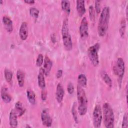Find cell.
I'll return each mask as SVG.
<instances>
[{
  "instance_id": "37",
  "label": "cell",
  "mask_w": 128,
  "mask_h": 128,
  "mask_svg": "<svg viewBox=\"0 0 128 128\" xmlns=\"http://www.w3.org/2000/svg\"><path fill=\"white\" fill-rule=\"evenodd\" d=\"M126 100L127 102V96H128V86L127 85L126 87Z\"/></svg>"
},
{
  "instance_id": "39",
  "label": "cell",
  "mask_w": 128,
  "mask_h": 128,
  "mask_svg": "<svg viewBox=\"0 0 128 128\" xmlns=\"http://www.w3.org/2000/svg\"><path fill=\"white\" fill-rule=\"evenodd\" d=\"M26 128H31V126H30L29 125L27 124V125H26Z\"/></svg>"
},
{
  "instance_id": "24",
  "label": "cell",
  "mask_w": 128,
  "mask_h": 128,
  "mask_svg": "<svg viewBox=\"0 0 128 128\" xmlns=\"http://www.w3.org/2000/svg\"><path fill=\"white\" fill-rule=\"evenodd\" d=\"M4 76L6 80L8 82H11L12 80V77H13V74L12 72V71L8 69V68H6L4 70Z\"/></svg>"
},
{
  "instance_id": "34",
  "label": "cell",
  "mask_w": 128,
  "mask_h": 128,
  "mask_svg": "<svg viewBox=\"0 0 128 128\" xmlns=\"http://www.w3.org/2000/svg\"><path fill=\"white\" fill-rule=\"evenodd\" d=\"M62 73H63V72H62V70H58L56 73V77L57 78H60L62 76Z\"/></svg>"
},
{
  "instance_id": "28",
  "label": "cell",
  "mask_w": 128,
  "mask_h": 128,
  "mask_svg": "<svg viewBox=\"0 0 128 128\" xmlns=\"http://www.w3.org/2000/svg\"><path fill=\"white\" fill-rule=\"evenodd\" d=\"M88 12H89V16H90V18L91 21L92 22H94L95 20V10L94 8V6L92 5H90L89 6V8H88Z\"/></svg>"
},
{
  "instance_id": "20",
  "label": "cell",
  "mask_w": 128,
  "mask_h": 128,
  "mask_svg": "<svg viewBox=\"0 0 128 128\" xmlns=\"http://www.w3.org/2000/svg\"><path fill=\"white\" fill-rule=\"evenodd\" d=\"M26 96L29 102L32 105L36 104V94L34 92L31 90H28L26 91Z\"/></svg>"
},
{
  "instance_id": "30",
  "label": "cell",
  "mask_w": 128,
  "mask_h": 128,
  "mask_svg": "<svg viewBox=\"0 0 128 128\" xmlns=\"http://www.w3.org/2000/svg\"><path fill=\"white\" fill-rule=\"evenodd\" d=\"M122 127V128H126L128 127V118L127 112H126L124 115Z\"/></svg>"
},
{
  "instance_id": "16",
  "label": "cell",
  "mask_w": 128,
  "mask_h": 128,
  "mask_svg": "<svg viewBox=\"0 0 128 128\" xmlns=\"http://www.w3.org/2000/svg\"><path fill=\"white\" fill-rule=\"evenodd\" d=\"M76 10L80 16H82L86 12L85 2L83 0H76Z\"/></svg>"
},
{
  "instance_id": "23",
  "label": "cell",
  "mask_w": 128,
  "mask_h": 128,
  "mask_svg": "<svg viewBox=\"0 0 128 128\" xmlns=\"http://www.w3.org/2000/svg\"><path fill=\"white\" fill-rule=\"evenodd\" d=\"M101 76L102 80L106 85L110 88H111L112 86V80L109 75L106 72H103L102 73Z\"/></svg>"
},
{
  "instance_id": "7",
  "label": "cell",
  "mask_w": 128,
  "mask_h": 128,
  "mask_svg": "<svg viewBox=\"0 0 128 128\" xmlns=\"http://www.w3.org/2000/svg\"><path fill=\"white\" fill-rule=\"evenodd\" d=\"M102 120V110L99 104H96L92 112V122L94 126L96 128H100Z\"/></svg>"
},
{
  "instance_id": "14",
  "label": "cell",
  "mask_w": 128,
  "mask_h": 128,
  "mask_svg": "<svg viewBox=\"0 0 128 128\" xmlns=\"http://www.w3.org/2000/svg\"><path fill=\"white\" fill-rule=\"evenodd\" d=\"M2 21L5 29L8 32H10L13 30V22L12 20L8 16H3Z\"/></svg>"
},
{
  "instance_id": "31",
  "label": "cell",
  "mask_w": 128,
  "mask_h": 128,
  "mask_svg": "<svg viewBox=\"0 0 128 128\" xmlns=\"http://www.w3.org/2000/svg\"><path fill=\"white\" fill-rule=\"evenodd\" d=\"M67 90L69 94H72L74 93V88L73 84L71 82H68L67 86Z\"/></svg>"
},
{
  "instance_id": "2",
  "label": "cell",
  "mask_w": 128,
  "mask_h": 128,
  "mask_svg": "<svg viewBox=\"0 0 128 128\" xmlns=\"http://www.w3.org/2000/svg\"><path fill=\"white\" fill-rule=\"evenodd\" d=\"M77 98L78 100V112L80 116H84L88 110V101L85 90L79 85L77 86Z\"/></svg>"
},
{
  "instance_id": "19",
  "label": "cell",
  "mask_w": 128,
  "mask_h": 128,
  "mask_svg": "<svg viewBox=\"0 0 128 128\" xmlns=\"http://www.w3.org/2000/svg\"><path fill=\"white\" fill-rule=\"evenodd\" d=\"M15 109L18 115V116H21L25 112L26 109L23 106L21 102L18 101L15 104Z\"/></svg>"
},
{
  "instance_id": "3",
  "label": "cell",
  "mask_w": 128,
  "mask_h": 128,
  "mask_svg": "<svg viewBox=\"0 0 128 128\" xmlns=\"http://www.w3.org/2000/svg\"><path fill=\"white\" fill-rule=\"evenodd\" d=\"M102 118L104 126L106 128H113L114 127V115L113 110L108 102L104 104L102 108Z\"/></svg>"
},
{
  "instance_id": "36",
  "label": "cell",
  "mask_w": 128,
  "mask_h": 128,
  "mask_svg": "<svg viewBox=\"0 0 128 128\" xmlns=\"http://www.w3.org/2000/svg\"><path fill=\"white\" fill-rule=\"evenodd\" d=\"M51 40L54 43L56 42V36H54V34H52L51 36Z\"/></svg>"
},
{
  "instance_id": "21",
  "label": "cell",
  "mask_w": 128,
  "mask_h": 128,
  "mask_svg": "<svg viewBox=\"0 0 128 128\" xmlns=\"http://www.w3.org/2000/svg\"><path fill=\"white\" fill-rule=\"evenodd\" d=\"M61 7L62 10L67 14H70V0H62L61 1Z\"/></svg>"
},
{
  "instance_id": "8",
  "label": "cell",
  "mask_w": 128,
  "mask_h": 128,
  "mask_svg": "<svg viewBox=\"0 0 128 128\" xmlns=\"http://www.w3.org/2000/svg\"><path fill=\"white\" fill-rule=\"evenodd\" d=\"M79 32L82 38H84L88 36V24L86 17H84L80 22L79 27Z\"/></svg>"
},
{
  "instance_id": "12",
  "label": "cell",
  "mask_w": 128,
  "mask_h": 128,
  "mask_svg": "<svg viewBox=\"0 0 128 128\" xmlns=\"http://www.w3.org/2000/svg\"><path fill=\"white\" fill-rule=\"evenodd\" d=\"M52 66V62L49 57L46 56L44 60L43 70L45 74V76H48L51 70Z\"/></svg>"
},
{
  "instance_id": "38",
  "label": "cell",
  "mask_w": 128,
  "mask_h": 128,
  "mask_svg": "<svg viewBox=\"0 0 128 128\" xmlns=\"http://www.w3.org/2000/svg\"><path fill=\"white\" fill-rule=\"evenodd\" d=\"M126 20H127V17H128V6L126 7Z\"/></svg>"
},
{
  "instance_id": "32",
  "label": "cell",
  "mask_w": 128,
  "mask_h": 128,
  "mask_svg": "<svg viewBox=\"0 0 128 128\" xmlns=\"http://www.w3.org/2000/svg\"><path fill=\"white\" fill-rule=\"evenodd\" d=\"M95 11L97 14H99L101 12V5L100 0L95 1Z\"/></svg>"
},
{
  "instance_id": "26",
  "label": "cell",
  "mask_w": 128,
  "mask_h": 128,
  "mask_svg": "<svg viewBox=\"0 0 128 128\" xmlns=\"http://www.w3.org/2000/svg\"><path fill=\"white\" fill-rule=\"evenodd\" d=\"M76 102H74L72 107V114L73 117V118L75 122L76 123H78V112L76 111Z\"/></svg>"
},
{
  "instance_id": "29",
  "label": "cell",
  "mask_w": 128,
  "mask_h": 128,
  "mask_svg": "<svg viewBox=\"0 0 128 128\" xmlns=\"http://www.w3.org/2000/svg\"><path fill=\"white\" fill-rule=\"evenodd\" d=\"M44 56L42 54H40L36 60V65L38 66H40L44 62Z\"/></svg>"
},
{
  "instance_id": "35",
  "label": "cell",
  "mask_w": 128,
  "mask_h": 128,
  "mask_svg": "<svg viewBox=\"0 0 128 128\" xmlns=\"http://www.w3.org/2000/svg\"><path fill=\"white\" fill-rule=\"evenodd\" d=\"M24 2L28 4H33L35 2L34 0H24Z\"/></svg>"
},
{
  "instance_id": "33",
  "label": "cell",
  "mask_w": 128,
  "mask_h": 128,
  "mask_svg": "<svg viewBox=\"0 0 128 128\" xmlns=\"http://www.w3.org/2000/svg\"><path fill=\"white\" fill-rule=\"evenodd\" d=\"M47 91L45 88L42 89L41 92V98L42 101H45L47 98Z\"/></svg>"
},
{
  "instance_id": "11",
  "label": "cell",
  "mask_w": 128,
  "mask_h": 128,
  "mask_svg": "<svg viewBox=\"0 0 128 128\" xmlns=\"http://www.w3.org/2000/svg\"><path fill=\"white\" fill-rule=\"evenodd\" d=\"M18 115L15 110H12L9 114V124L11 128H16L18 125Z\"/></svg>"
},
{
  "instance_id": "1",
  "label": "cell",
  "mask_w": 128,
  "mask_h": 128,
  "mask_svg": "<svg viewBox=\"0 0 128 128\" xmlns=\"http://www.w3.org/2000/svg\"><path fill=\"white\" fill-rule=\"evenodd\" d=\"M110 18V7L108 6H104L101 10L98 22V32L100 36H104L106 34L108 28Z\"/></svg>"
},
{
  "instance_id": "17",
  "label": "cell",
  "mask_w": 128,
  "mask_h": 128,
  "mask_svg": "<svg viewBox=\"0 0 128 128\" xmlns=\"http://www.w3.org/2000/svg\"><path fill=\"white\" fill-rule=\"evenodd\" d=\"M1 98L3 102L6 104L10 103L12 100V96L8 92V90L6 86H4L2 88Z\"/></svg>"
},
{
  "instance_id": "4",
  "label": "cell",
  "mask_w": 128,
  "mask_h": 128,
  "mask_svg": "<svg viewBox=\"0 0 128 128\" xmlns=\"http://www.w3.org/2000/svg\"><path fill=\"white\" fill-rule=\"evenodd\" d=\"M62 35L64 48L68 51L71 50L72 49L73 44L72 36L70 33L68 20L67 18H64L63 21L62 28Z\"/></svg>"
},
{
  "instance_id": "6",
  "label": "cell",
  "mask_w": 128,
  "mask_h": 128,
  "mask_svg": "<svg viewBox=\"0 0 128 128\" xmlns=\"http://www.w3.org/2000/svg\"><path fill=\"white\" fill-rule=\"evenodd\" d=\"M100 48V44L97 42L90 46L88 50V57L94 66H96L99 64V57L98 52Z\"/></svg>"
},
{
  "instance_id": "13",
  "label": "cell",
  "mask_w": 128,
  "mask_h": 128,
  "mask_svg": "<svg viewBox=\"0 0 128 128\" xmlns=\"http://www.w3.org/2000/svg\"><path fill=\"white\" fill-rule=\"evenodd\" d=\"M64 91L62 84L60 83H58L56 86V98L57 102L60 104L64 98Z\"/></svg>"
},
{
  "instance_id": "5",
  "label": "cell",
  "mask_w": 128,
  "mask_h": 128,
  "mask_svg": "<svg viewBox=\"0 0 128 128\" xmlns=\"http://www.w3.org/2000/svg\"><path fill=\"white\" fill-rule=\"evenodd\" d=\"M112 69L114 74L118 76L119 86L120 88L125 72V64L124 60L122 58H118L117 59L116 63Z\"/></svg>"
},
{
  "instance_id": "27",
  "label": "cell",
  "mask_w": 128,
  "mask_h": 128,
  "mask_svg": "<svg viewBox=\"0 0 128 128\" xmlns=\"http://www.w3.org/2000/svg\"><path fill=\"white\" fill-rule=\"evenodd\" d=\"M29 12H30V15L32 18H34L35 19H36L38 18L39 14H40V11L37 8H36L34 6L31 7L30 8Z\"/></svg>"
},
{
  "instance_id": "40",
  "label": "cell",
  "mask_w": 128,
  "mask_h": 128,
  "mask_svg": "<svg viewBox=\"0 0 128 128\" xmlns=\"http://www.w3.org/2000/svg\"><path fill=\"white\" fill-rule=\"evenodd\" d=\"M0 4H2V2H3V1H2V0H1L0 1Z\"/></svg>"
},
{
  "instance_id": "9",
  "label": "cell",
  "mask_w": 128,
  "mask_h": 128,
  "mask_svg": "<svg viewBox=\"0 0 128 128\" xmlns=\"http://www.w3.org/2000/svg\"><path fill=\"white\" fill-rule=\"evenodd\" d=\"M41 120L44 126L46 127L51 126L52 120L51 118L48 108L44 109L41 112Z\"/></svg>"
},
{
  "instance_id": "18",
  "label": "cell",
  "mask_w": 128,
  "mask_h": 128,
  "mask_svg": "<svg viewBox=\"0 0 128 128\" xmlns=\"http://www.w3.org/2000/svg\"><path fill=\"white\" fill-rule=\"evenodd\" d=\"M16 78L18 86L22 87L24 83V74L21 70H18L16 72Z\"/></svg>"
},
{
  "instance_id": "10",
  "label": "cell",
  "mask_w": 128,
  "mask_h": 128,
  "mask_svg": "<svg viewBox=\"0 0 128 128\" xmlns=\"http://www.w3.org/2000/svg\"><path fill=\"white\" fill-rule=\"evenodd\" d=\"M28 26L26 22H24L22 23L19 29V36L20 39L25 40L28 38Z\"/></svg>"
},
{
  "instance_id": "25",
  "label": "cell",
  "mask_w": 128,
  "mask_h": 128,
  "mask_svg": "<svg viewBox=\"0 0 128 128\" xmlns=\"http://www.w3.org/2000/svg\"><path fill=\"white\" fill-rule=\"evenodd\" d=\"M126 28V22L124 18H123L120 22V27L119 29V32L121 37L123 38L125 34Z\"/></svg>"
},
{
  "instance_id": "22",
  "label": "cell",
  "mask_w": 128,
  "mask_h": 128,
  "mask_svg": "<svg viewBox=\"0 0 128 128\" xmlns=\"http://www.w3.org/2000/svg\"><path fill=\"white\" fill-rule=\"evenodd\" d=\"M78 85L82 87H86L87 84V78L85 74H80L78 76Z\"/></svg>"
},
{
  "instance_id": "15",
  "label": "cell",
  "mask_w": 128,
  "mask_h": 128,
  "mask_svg": "<svg viewBox=\"0 0 128 128\" xmlns=\"http://www.w3.org/2000/svg\"><path fill=\"white\" fill-rule=\"evenodd\" d=\"M44 76L45 74L43 68H40L38 76V86L42 89L45 88H46V81Z\"/></svg>"
}]
</instances>
